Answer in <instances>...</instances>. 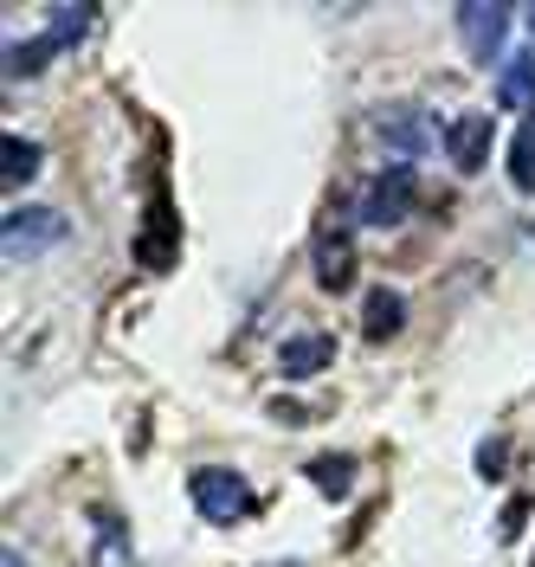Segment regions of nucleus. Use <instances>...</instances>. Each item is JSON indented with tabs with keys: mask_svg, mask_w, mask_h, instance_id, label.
<instances>
[{
	"mask_svg": "<svg viewBox=\"0 0 535 567\" xmlns=\"http://www.w3.org/2000/svg\"><path fill=\"white\" fill-rule=\"evenodd\" d=\"M336 361V342L329 336H290L285 349H278V368H285V381H310Z\"/></svg>",
	"mask_w": 535,
	"mask_h": 567,
	"instance_id": "nucleus-10",
	"label": "nucleus"
},
{
	"mask_svg": "<svg viewBox=\"0 0 535 567\" xmlns=\"http://www.w3.org/2000/svg\"><path fill=\"white\" fill-rule=\"evenodd\" d=\"M52 52H59V39H52V33H39V39H13V45H7V71H13V78H33V71L52 65Z\"/></svg>",
	"mask_w": 535,
	"mask_h": 567,
	"instance_id": "nucleus-14",
	"label": "nucleus"
},
{
	"mask_svg": "<svg viewBox=\"0 0 535 567\" xmlns=\"http://www.w3.org/2000/svg\"><path fill=\"white\" fill-rule=\"evenodd\" d=\"M72 239V219L59 207H13L7 213V258H39V251L65 246Z\"/></svg>",
	"mask_w": 535,
	"mask_h": 567,
	"instance_id": "nucleus-5",
	"label": "nucleus"
},
{
	"mask_svg": "<svg viewBox=\"0 0 535 567\" xmlns=\"http://www.w3.org/2000/svg\"><path fill=\"white\" fill-rule=\"evenodd\" d=\"M271 420H278V425H310V420H317V406H310V400H290V393H278V400H271Z\"/></svg>",
	"mask_w": 535,
	"mask_h": 567,
	"instance_id": "nucleus-17",
	"label": "nucleus"
},
{
	"mask_svg": "<svg viewBox=\"0 0 535 567\" xmlns=\"http://www.w3.org/2000/svg\"><path fill=\"white\" fill-rule=\"evenodd\" d=\"M497 97H503V104H529V97H535V45H523V52L503 65Z\"/></svg>",
	"mask_w": 535,
	"mask_h": 567,
	"instance_id": "nucleus-13",
	"label": "nucleus"
},
{
	"mask_svg": "<svg viewBox=\"0 0 535 567\" xmlns=\"http://www.w3.org/2000/svg\"><path fill=\"white\" fill-rule=\"evenodd\" d=\"M39 162H45V148H39L33 136H7V162H0V187L7 194H20L27 181L39 175Z\"/></svg>",
	"mask_w": 535,
	"mask_h": 567,
	"instance_id": "nucleus-11",
	"label": "nucleus"
},
{
	"mask_svg": "<svg viewBox=\"0 0 535 567\" xmlns=\"http://www.w3.org/2000/svg\"><path fill=\"white\" fill-rule=\"evenodd\" d=\"M445 155L459 162L464 175H477V168L491 162V116H477V110H471V116H459V123L445 130Z\"/></svg>",
	"mask_w": 535,
	"mask_h": 567,
	"instance_id": "nucleus-7",
	"label": "nucleus"
},
{
	"mask_svg": "<svg viewBox=\"0 0 535 567\" xmlns=\"http://www.w3.org/2000/svg\"><path fill=\"white\" fill-rule=\"evenodd\" d=\"M510 181L535 194V110H523V123H516V136H510Z\"/></svg>",
	"mask_w": 535,
	"mask_h": 567,
	"instance_id": "nucleus-12",
	"label": "nucleus"
},
{
	"mask_svg": "<svg viewBox=\"0 0 535 567\" xmlns=\"http://www.w3.org/2000/svg\"><path fill=\"white\" fill-rule=\"evenodd\" d=\"M187 496H194V509L214 523V529H233L239 516H251V484L239 477V471H226V464H200L194 477H187Z\"/></svg>",
	"mask_w": 535,
	"mask_h": 567,
	"instance_id": "nucleus-1",
	"label": "nucleus"
},
{
	"mask_svg": "<svg viewBox=\"0 0 535 567\" xmlns=\"http://www.w3.org/2000/svg\"><path fill=\"white\" fill-rule=\"evenodd\" d=\"M7 567H27V561H20V548H7Z\"/></svg>",
	"mask_w": 535,
	"mask_h": 567,
	"instance_id": "nucleus-18",
	"label": "nucleus"
},
{
	"mask_svg": "<svg viewBox=\"0 0 535 567\" xmlns=\"http://www.w3.org/2000/svg\"><path fill=\"white\" fill-rule=\"evenodd\" d=\"M310 484H317L322 496H349V484H356V458H342V452L317 458L310 464Z\"/></svg>",
	"mask_w": 535,
	"mask_h": 567,
	"instance_id": "nucleus-15",
	"label": "nucleus"
},
{
	"mask_svg": "<svg viewBox=\"0 0 535 567\" xmlns=\"http://www.w3.org/2000/svg\"><path fill=\"white\" fill-rule=\"evenodd\" d=\"M516 27V13L503 0H464L459 7V33H464V59L471 65H503V39Z\"/></svg>",
	"mask_w": 535,
	"mask_h": 567,
	"instance_id": "nucleus-4",
	"label": "nucleus"
},
{
	"mask_svg": "<svg viewBox=\"0 0 535 567\" xmlns=\"http://www.w3.org/2000/svg\"><path fill=\"white\" fill-rule=\"evenodd\" d=\"M374 142L388 148L400 168H413L420 155L439 148V123H432L426 110H413V104H388V110H374Z\"/></svg>",
	"mask_w": 535,
	"mask_h": 567,
	"instance_id": "nucleus-2",
	"label": "nucleus"
},
{
	"mask_svg": "<svg viewBox=\"0 0 535 567\" xmlns=\"http://www.w3.org/2000/svg\"><path fill=\"white\" fill-rule=\"evenodd\" d=\"M413 200H420V175H413V168H400V162H388L381 175L361 187L356 219H361V226H381V233H388V226H400V219L413 213Z\"/></svg>",
	"mask_w": 535,
	"mask_h": 567,
	"instance_id": "nucleus-3",
	"label": "nucleus"
},
{
	"mask_svg": "<svg viewBox=\"0 0 535 567\" xmlns=\"http://www.w3.org/2000/svg\"><path fill=\"white\" fill-rule=\"evenodd\" d=\"M349 278H356V239H349L342 226H322V239H317V284H322V290H349Z\"/></svg>",
	"mask_w": 535,
	"mask_h": 567,
	"instance_id": "nucleus-8",
	"label": "nucleus"
},
{
	"mask_svg": "<svg viewBox=\"0 0 535 567\" xmlns=\"http://www.w3.org/2000/svg\"><path fill=\"white\" fill-rule=\"evenodd\" d=\"M400 322H407V297L388 290V284H374V290L361 297V336H368V342H393Z\"/></svg>",
	"mask_w": 535,
	"mask_h": 567,
	"instance_id": "nucleus-9",
	"label": "nucleus"
},
{
	"mask_svg": "<svg viewBox=\"0 0 535 567\" xmlns=\"http://www.w3.org/2000/svg\"><path fill=\"white\" fill-rule=\"evenodd\" d=\"M175 251H181V219H175L168 200H155V207H148V226L136 233V258H143L148 271H168Z\"/></svg>",
	"mask_w": 535,
	"mask_h": 567,
	"instance_id": "nucleus-6",
	"label": "nucleus"
},
{
	"mask_svg": "<svg viewBox=\"0 0 535 567\" xmlns=\"http://www.w3.org/2000/svg\"><path fill=\"white\" fill-rule=\"evenodd\" d=\"M91 27H97V13H91V7H52V39H59V45H78Z\"/></svg>",
	"mask_w": 535,
	"mask_h": 567,
	"instance_id": "nucleus-16",
	"label": "nucleus"
}]
</instances>
